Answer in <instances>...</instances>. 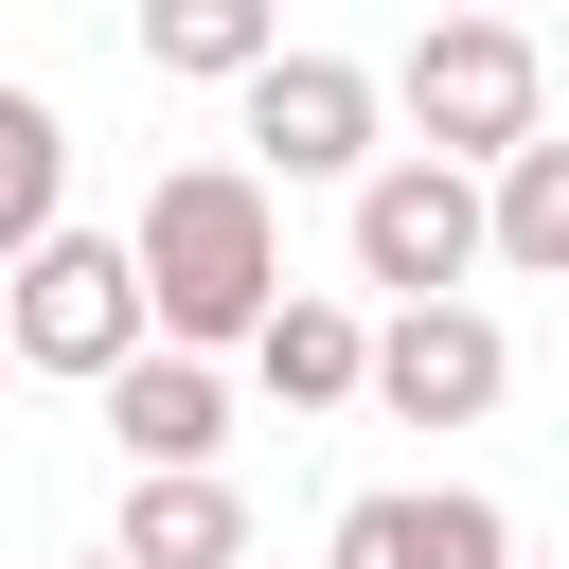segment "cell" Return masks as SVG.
<instances>
[{"label": "cell", "instance_id": "1", "mask_svg": "<svg viewBox=\"0 0 569 569\" xmlns=\"http://www.w3.org/2000/svg\"><path fill=\"white\" fill-rule=\"evenodd\" d=\"M142 284H160V338L249 356V320L284 302V178L267 160H178L142 196Z\"/></svg>", "mask_w": 569, "mask_h": 569}, {"label": "cell", "instance_id": "2", "mask_svg": "<svg viewBox=\"0 0 569 569\" xmlns=\"http://www.w3.org/2000/svg\"><path fill=\"white\" fill-rule=\"evenodd\" d=\"M391 124L445 142V160H516V142L551 124V71H533L516 0H427V36L391 53Z\"/></svg>", "mask_w": 569, "mask_h": 569}, {"label": "cell", "instance_id": "3", "mask_svg": "<svg viewBox=\"0 0 569 569\" xmlns=\"http://www.w3.org/2000/svg\"><path fill=\"white\" fill-rule=\"evenodd\" d=\"M338 249L373 302H427V284H480L498 267V160H445V142H391L356 196H338Z\"/></svg>", "mask_w": 569, "mask_h": 569}, {"label": "cell", "instance_id": "4", "mask_svg": "<svg viewBox=\"0 0 569 569\" xmlns=\"http://www.w3.org/2000/svg\"><path fill=\"white\" fill-rule=\"evenodd\" d=\"M0 320H18V373H71V391H107L142 338H160V284H142V231H36L18 267H0Z\"/></svg>", "mask_w": 569, "mask_h": 569}, {"label": "cell", "instance_id": "5", "mask_svg": "<svg viewBox=\"0 0 569 569\" xmlns=\"http://www.w3.org/2000/svg\"><path fill=\"white\" fill-rule=\"evenodd\" d=\"M231 107H249V160H267L284 196H302V178L356 196V178L391 160V142H373V124H391V71H356V53H267Z\"/></svg>", "mask_w": 569, "mask_h": 569}, {"label": "cell", "instance_id": "6", "mask_svg": "<svg viewBox=\"0 0 569 569\" xmlns=\"http://www.w3.org/2000/svg\"><path fill=\"white\" fill-rule=\"evenodd\" d=\"M498 391H516V338H498L462 284H427V302L373 320V409H391V427H480Z\"/></svg>", "mask_w": 569, "mask_h": 569}, {"label": "cell", "instance_id": "7", "mask_svg": "<svg viewBox=\"0 0 569 569\" xmlns=\"http://www.w3.org/2000/svg\"><path fill=\"white\" fill-rule=\"evenodd\" d=\"M320 569H516V516L480 480H391V498H338Z\"/></svg>", "mask_w": 569, "mask_h": 569}, {"label": "cell", "instance_id": "8", "mask_svg": "<svg viewBox=\"0 0 569 569\" xmlns=\"http://www.w3.org/2000/svg\"><path fill=\"white\" fill-rule=\"evenodd\" d=\"M107 445L124 462H231V356L213 338H142L107 373Z\"/></svg>", "mask_w": 569, "mask_h": 569}, {"label": "cell", "instance_id": "9", "mask_svg": "<svg viewBox=\"0 0 569 569\" xmlns=\"http://www.w3.org/2000/svg\"><path fill=\"white\" fill-rule=\"evenodd\" d=\"M249 391H267V409H373V320H356L338 284H284V302L249 320Z\"/></svg>", "mask_w": 569, "mask_h": 569}, {"label": "cell", "instance_id": "10", "mask_svg": "<svg viewBox=\"0 0 569 569\" xmlns=\"http://www.w3.org/2000/svg\"><path fill=\"white\" fill-rule=\"evenodd\" d=\"M107 551H142V569H249L231 462H124V533H107Z\"/></svg>", "mask_w": 569, "mask_h": 569}, {"label": "cell", "instance_id": "11", "mask_svg": "<svg viewBox=\"0 0 569 569\" xmlns=\"http://www.w3.org/2000/svg\"><path fill=\"white\" fill-rule=\"evenodd\" d=\"M284 53V0H142V71H178V89H249Z\"/></svg>", "mask_w": 569, "mask_h": 569}, {"label": "cell", "instance_id": "12", "mask_svg": "<svg viewBox=\"0 0 569 569\" xmlns=\"http://www.w3.org/2000/svg\"><path fill=\"white\" fill-rule=\"evenodd\" d=\"M498 267H516V284H569V142H551V124L498 160Z\"/></svg>", "mask_w": 569, "mask_h": 569}, {"label": "cell", "instance_id": "13", "mask_svg": "<svg viewBox=\"0 0 569 569\" xmlns=\"http://www.w3.org/2000/svg\"><path fill=\"white\" fill-rule=\"evenodd\" d=\"M53 196H71V124H53V89H0V267L53 231Z\"/></svg>", "mask_w": 569, "mask_h": 569}, {"label": "cell", "instance_id": "14", "mask_svg": "<svg viewBox=\"0 0 569 569\" xmlns=\"http://www.w3.org/2000/svg\"><path fill=\"white\" fill-rule=\"evenodd\" d=\"M71 569H142V551H71Z\"/></svg>", "mask_w": 569, "mask_h": 569}, {"label": "cell", "instance_id": "15", "mask_svg": "<svg viewBox=\"0 0 569 569\" xmlns=\"http://www.w3.org/2000/svg\"><path fill=\"white\" fill-rule=\"evenodd\" d=\"M0 373H18V320H0Z\"/></svg>", "mask_w": 569, "mask_h": 569}, {"label": "cell", "instance_id": "16", "mask_svg": "<svg viewBox=\"0 0 569 569\" xmlns=\"http://www.w3.org/2000/svg\"><path fill=\"white\" fill-rule=\"evenodd\" d=\"M249 569H267V551H249Z\"/></svg>", "mask_w": 569, "mask_h": 569}]
</instances>
